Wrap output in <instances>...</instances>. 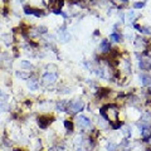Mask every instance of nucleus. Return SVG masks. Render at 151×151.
<instances>
[{
	"label": "nucleus",
	"mask_w": 151,
	"mask_h": 151,
	"mask_svg": "<svg viewBox=\"0 0 151 151\" xmlns=\"http://www.w3.org/2000/svg\"><path fill=\"white\" fill-rule=\"evenodd\" d=\"M28 87L32 89V91H35V89H38V87H39V85H38V81L35 79V78H30L28 82Z\"/></svg>",
	"instance_id": "9"
},
{
	"label": "nucleus",
	"mask_w": 151,
	"mask_h": 151,
	"mask_svg": "<svg viewBox=\"0 0 151 151\" xmlns=\"http://www.w3.org/2000/svg\"><path fill=\"white\" fill-rule=\"evenodd\" d=\"M59 39H60V42H63V43H67L71 39L69 33L66 30V25H62V28L59 29Z\"/></svg>",
	"instance_id": "4"
},
{
	"label": "nucleus",
	"mask_w": 151,
	"mask_h": 151,
	"mask_svg": "<svg viewBox=\"0 0 151 151\" xmlns=\"http://www.w3.org/2000/svg\"><path fill=\"white\" fill-rule=\"evenodd\" d=\"M141 136L144 141H149L151 139V131H149V129H144L141 131Z\"/></svg>",
	"instance_id": "10"
},
{
	"label": "nucleus",
	"mask_w": 151,
	"mask_h": 151,
	"mask_svg": "<svg viewBox=\"0 0 151 151\" xmlns=\"http://www.w3.org/2000/svg\"><path fill=\"white\" fill-rule=\"evenodd\" d=\"M72 4H77V3H79V0H71Z\"/></svg>",
	"instance_id": "24"
},
{
	"label": "nucleus",
	"mask_w": 151,
	"mask_h": 151,
	"mask_svg": "<svg viewBox=\"0 0 151 151\" xmlns=\"http://www.w3.org/2000/svg\"><path fill=\"white\" fill-rule=\"evenodd\" d=\"M52 117H49V116H40L39 118H38V125H39L40 129H47L48 125L52 122Z\"/></svg>",
	"instance_id": "3"
},
{
	"label": "nucleus",
	"mask_w": 151,
	"mask_h": 151,
	"mask_svg": "<svg viewBox=\"0 0 151 151\" xmlns=\"http://www.w3.org/2000/svg\"><path fill=\"white\" fill-rule=\"evenodd\" d=\"M67 106H68V103L66 101H60L57 103V111H67Z\"/></svg>",
	"instance_id": "12"
},
{
	"label": "nucleus",
	"mask_w": 151,
	"mask_h": 151,
	"mask_svg": "<svg viewBox=\"0 0 151 151\" xmlns=\"http://www.w3.org/2000/svg\"><path fill=\"white\" fill-rule=\"evenodd\" d=\"M83 108V102L82 101H74V102H68V106H67V112L69 113H77L79 111H82Z\"/></svg>",
	"instance_id": "1"
},
{
	"label": "nucleus",
	"mask_w": 151,
	"mask_h": 151,
	"mask_svg": "<svg viewBox=\"0 0 151 151\" xmlns=\"http://www.w3.org/2000/svg\"><path fill=\"white\" fill-rule=\"evenodd\" d=\"M64 127L67 129V131H68V132L73 131V123H72L71 121H64Z\"/></svg>",
	"instance_id": "14"
},
{
	"label": "nucleus",
	"mask_w": 151,
	"mask_h": 151,
	"mask_svg": "<svg viewBox=\"0 0 151 151\" xmlns=\"http://www.w3.org/2000/svg\"><path fill=\"white\" fill-rule=\"evenodd\" d=\"M150 93H151V87H150Z\"/></svg>",
	"instance_id": "29"
},
{
	"label": "nucleus",
	"mask_w": 151,
	"mask_h": 151,
	"mask_svg": "<svg viewBox=\"0 0 151 151\" xmlns=\"http://www.w3.org/2000/svg\"><path fill=\"white\" fill-rule=\"evenodd\" d=\"M107 93H108V89H106V88H102V89H100V92H98V95L102 97V96H106Z\"/></svg>",
	"instance_id": "20"
},
{
	"label": "nucleus",
	"mask_w": 151,
	"mask_h": 151,
	"mask_svg": "<svg viewBox=\"0 0 151 151\" xmlns=\"http://www.w3.org/2000/svg\"><path fill=\"white\" fill-rule=\"evenodd\" d=\"M147 151H151V147H150V149H147Z\"/></svg>",
	"instance_id": "28"
},
{
	"label": "nucleus",
	"mask_w": 151,
	"mask_h": 151,
	"mask_svg": "<svg viewBox=\"0 0 151 151\" xmlns=\"http://www.w3.org/2000/svg\"><path fill=\"white\" fill-rule=\"evenodd\" d=\"M140 68L142 71H147V69L151 68V60H147V59H141L140 63H139Z\"/></svg>",
	"instance_id": "8"
},
{
	"label": "nucleus",
	"mask_w": 151,
	"mask_h": 151,
	"mask_svg": "<svg viewBox=\"0 0 151 151\" xmlns=\"http://www.w3.org/2000/svg\"><path fill=\"white\" fill-rule=\"evenodd\" d=\"M140 79H141V85L142 86H147L151 83V78L149 77V76L146 74H140Z\"/></svg>",
	"instance_id": "11"
},
{
	"label": "nucleus",
	"mask_w": 151,
	"mask_h": 151,
	"mask_svg": "<svg viewBox=\"0 0 151 151\" xmlns=\"http://www.w3.org/2000/svg\"><path fill=\"white\" fill-rule=\"evenodd\" d=\"M16 76H18V77H20V78H23V79H29V78H30V74L25 73V72H18V73H16Z\"/></svg>",
	"instance_id": "16"
},
{
	"label": "nucleus",
	"mask_w": 151,
	"mask_h": 151,
	"mask_svg": "<svg viewBox=\"0 0 151 151\" xmlns=\"http://www.w3.org/2000/svg\"><path fill=\"white\" fill-rule=\"evenodd\" d=\"M100 49H101V52L102 53H108V52H111V44H110L107 40H102L101 42V44H100Z\"/></svg>",
	"instance_id": "7"
},
{
	"label": "nucleus",
	"mask_w": 151,
	"mask_h": 151,
	"mask_svg": "<svg viewBox=\"0 0 151 151\" xmlns=\"http://www.w3.org/2000/svg\"><path fill=\"white\" fill-rule=\"evenodd\" d=\"M49 151H57L56 147H52V149H49Z\"/></svg>",
	"instance_id": "25"
},
{
	"label": "nucleus",
	"mask_w": 151,
	"mask_h": 151,
	"mask_svg": "<svg viewBox=\"0 0 151 151\" xmlns=\"http://www.w3.org/2000/svg\"><path fill=\"white\" fill-rule=\"evenodd\" d=\"M52 11H53L54 14H58V15H62L63 18H67V14H66V13H63V11L60 10V9H58V10H52Z\"/></svg>",
	"instance_id": "19"
},
{
	"label": "nucleus",
	"mask_w": 151,
	"mask_h": 151,
	"mask_svg": "<svg viewBox=\"0 0 151 151\" xmlns=\"http://www.w3.org/2000/svg\"><path fill=\"white\" fill-rule=\"evenodd\" d=\"M37 30H38L37 32L38 34H45V33H47V28H45V27H39Z\"/></svg>",
	"instance_id": "18"
},
{
	"label": "nucleus",
	"mask_w": 151,
	"mask_h": 151,
	"mask_svg": "<svg viewBox=\"0 0 151 151\" xmlns=\"http://www.w3.org/2000/svg\"><path fill=\"white\" fill-rule=\"evenodd\" d=\"M127 16H129V19H130V20H132V19H133V16H135V13H133V11L131 10L129 14H127Z\"/></svg>",
	"instance_id": "23"
},
{
	"label": "nucleus",
	"mask_w": 151,
	"mask_h": 151,
	"mask_svg": "<svg viewBox=\"0 0 151 151\" xmlns=\"http://www.w3.org/2000/svg\"><path fill=\"white\" fill-rule=\"evenodd\" d=\"M24 13L25 14H32V15H35V16H42L43 13L40 11L39 9H33V8H29V7H25L24 8Z\"/></svg>",
	"instance_id": "6"
},
{
	"label": "nucleus",
	"mask_w": 151,
	"mask_h": 151,
	"mask_svg": "<svg viewBox=\"0 0 151 151\" xmlns=\"http://www.w3.org/2000/svg\"><path fill=\"white\" fill-rule=\"evenodd\" d=\"M14 151H22V150H19V149H16V150H14Z\"/></svg>",
	"instance_id": "26"
},
{
	"label": "nucleus",
	"mask_w": 151,
	"mask_h": 151,
	"mask_svg": "<svg viewBox=\"0 0 151 151\" xmlns=\"http://www.w3.org/2000/svg\"><path fill=\"white\" fill-rule=\"evenodd\" d=\"M110 39L113 40V42H121V35L117 33H112L111 35H110Z\"/></svg>",
	"instance_id": "13"
},
{
	"label": "nucleus",
	"mask_w": 151,
	"mask_h": 151,
	"mask_svg": "<svg viewBox=\"0 0 151 151\" xmlns=\"http://www.w3.org/2000/svg\"><path fill=\"white\" fill-rule=\"evenodd\" d=\"M57 81V74L54 73H45L42 78V83L43 86H51V85H54Z\"/></svg>",
	"instance_id": "2"
},
{
	"label": "nucleus",
	"mask_w": 151,
	"mask_h": 151,
	"mask_svg": "<svg viewBox=\"0 0 151 151\" xmlns=\"http://www.w3.org/2000/svg\"><path fill=\"white\" fill-rule=\"evenodd\" d=\"M77 121H78V125H79L81 127H89V126H91V120L87 118L86 116H83V115L78 116Z\"/></svg>",
	"instance_id": "5"
},
{
	"label": "nucleus",
	"mask_w": 151,
	"mask_h": 151,
	"mask_svg": "<svg viewBox=\"0 0 151 151\" xmlns=\"http://www.w3.org/2000/svg\"><path fill=\"white\" fill-rule=\"evenodd\" d=\"M140 32H141V33H145V34H151L150 28H141Z\"/></svg>",
	"instance_id": "22"
},
{
	"label": "nucleus",
	"mask_w": 151,
	"mask_h": 151,
	"mask_svg": "<svg viewBox=\"0 0 151 151\" xmlns=\"http://www.w3.org/2000/svg\"><path fill=\"white\" fill-rule=\"evenodd\" d=\"M0 96H3V92L1 91H0Z\"/></svg>",
	"instance_id": "27"
},
{
	"label": "nucleus",
	"mask_w": 151,
	"mask_h": 151,
	"mask_svg": "<svg viewBox=\"0 0 151 151\" xmlns=\"http://www.w3.org/2000/svg\"><path fill=\"white\" fill-rule=\"evenodd\" d=\"M20 66L23 67V68H27V69H33V64L32 63L27 62V60H22V63H20Z\"/></svg>",
	"instance_id": "15"
},
{
	"label": "nucleus",
	"mask_w": 151,
	"mask_h": 151,
	"mask_svg": "<svg viewBox=\"0 0 151 151\" xmlns=\"http://www.w3.org/2000/svg\"><path fill=\"white\" fill-rule=\"evenodd\" d=\"M19 1H23V0H19Z\"/></svg>",
	"instance_id": "30"
},
{
	"label": "nucleus",
	"mask_w": 151,
	"mask_h": 151,
	"mask_svg": "<svg viewBox=\"0 0 151 151\" xmlns=\"http://www.w3.org/2000/svg\"><path fill=\"white\" fill-rule=\"evenodd\" d=\"M117 150V146L115 144H108V151H116Z\"/></svg>",
	"instance_id": "21"
},
{
	"label": "nucleus",
	"mask_w": 151,
	"mask_h": 151,
	"mask_svg": "<svg viewBox=\"0 0 151 151\" xmlns=\"http://www.w3.org/2000/svg\"><path fill=\"white\" fill-rule=\"evenodd\" d=\"M144 7H145V1L135 3V4H133V8H135V9H141V8H144Z\"/></svg>",
	"instance_id": "17"
}]
</instances>
